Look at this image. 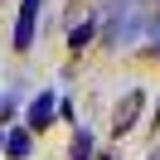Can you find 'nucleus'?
Returning a JSON list of instances; mask_svg holds the SVG:
<instances>
[{
    "mask_svg": "<svg viewBox=\"0 0 160 160\" xmlns=\"http://www.w3.org/2000/svg\"><path fill=\"white\" fill-rule=\"evenodd\" d=\"M53 112H58V97H53V92H39V97L29 102V126H34V131L53 126Z\"/></svg>",
    "mask_w": 160,
    "mask_h": 160,
    "instance_id": "obj_4",
    "label": "nucleus"
},
{
    "mask_svg": "<svg viewBox=\"0 0 160 160\" xmlns=\"http://www.w3.org/2000/svg\"><path fill=\"white\" fill-rule=\"evenodd\" d=\"M0 121H10V97H0Z\"/></svg>",
    "mask_w": 160,
    "mask_h": 160,
    "instance_id": "obj_8",
    "label": "nucleus"
},
{
    "mask_svg": "<svg viewBox=\"0 0 160 160\" xmlns=\"http://www.w3.org/2000/svg\"><path fill=\"white\" fill-rule=\"evenodd\" d=\"M155 126H160V112H155Z\"/></svg>",
    "mask_w": 160,
    "mask_h": 160,
    "instance_id": "obj_11",
    "label": "nucleus"
},
{
    "mask_svg": "<svg viewBox=\"0 0 160 160\" xmlns=\"http://www.w3.org/2000/svg\"><path fill=\"white\" fill-rule=\"evenodd\" d=\"M141 107H146V88H131L126 97L117 102V112H112V136H126V131H136Z\"/></svg>",
    "mask_w": 160,
    "mask_h": 160,
    "instance_id": "obj_2",
    "label": "nucleus"
},
{
    "mask_svg": "<svg viewBox=\"0 0 160 160\" xmlns=\"http://www.w3.org/2000/svg\"><path fill=\"white\" fill-rule=\"evenodd\" d=\"M34 29H39V0H24L15 15V49H34Z\"/></svg>",
    "mask_w": 160,
    "mask_h": 160,
    "instance_id": "obj_3",
    "label": "nucleus"
},
{
    "mask_svg": "<svg viewBox=\"0 0 160 160\" xmlns=\"http://www.w3.org/2000/svg\"><path fill=\"white\" fill-rule=\"evenodd\" d=\"M102 15H107V24H102V44H126L131 34L141 29L136 20H131V0H102Z\"/></svg>",
    "mask_w": 160,
    "mask_h": 160,
    "instance_id": "obj_1",
    "label": "nucleus"
},
{
    "mask_svg": "<svg viewBox=\"0 0 160 160\" xmlns=\"http://www.w3.org/2000/svg\"><path fill=\"white\" fill-rule=\"evenodd\" d=\"M150 160H160V146H155V150H150Z\"/></svg>",
    "mask_w": 160,
    "mask_h": 160,
    "instance_id": "obj_10",
    "label": "nucleus"
},
{
    "mask_svg": "<svg viewBox=\"0 0 160 160\" xmlns=\"http://www.w3.org/2000/svg\"><path fill=\"white\" fill-rule=\"evenodd\" d=\"M92 34H97V20H82L78 29L68 34V49H88V44H92Z\"/></svg>",
    "mask_w": 160,
    "mask_h": 160,
    "instance_id": "obj_6",
    "label": "nucleus"
},
{
    "mask_svg": "<svg viewBox=\"0 0 160 160\" xmlns=\"http://www.w3.org/2000/svg\"><path fill=\"white\" fill-rule=\"evenodd\" d=\"M0 150H5L10 160H24L34 150V141H29V131H5V146H0Z\"/></svg>",
    "mask_w": 160,
    "mask_h": 160,
    "instance_id": "obj_5",
    "label": "nucleus"
},
{
    "mask_svg": "<svg viewBox=\"0 0 160 160\" xmlns=\"http://www.w3.org/2000/svg\"><path fill=\"white\" fill-rule=\"evenodd\" d=\"M73 160H92V131H78V141H73Z\"/></svg>",
    "mask_w": 160,
    "mask_h": 160,
    "instance_id": "obj_7",
    "label": "nucleus"
},
{
    "mask_svg": "<svg viewBox=\"0 0 160 160\" xmlns=\"http://www.w3.org/2000/svg\"><path fill=\"white\" fill-rule=\"evenodd\" d=\"M155 5H160V0H155Z\"/></svg>",
    "mask_w": 160,
    "mask_h": 160,
    "instance_id": "obj_13",
    "label": "nucleus"
},
{
    "mask_svg": "<svg viewBox=\"0 0 160 160\" xmlns=\"http://www.w3.org/2000/svg\"><path fill=\"white\" fill-rule=\"evenodd\" d=\"M0 146H5V136H0Z\"/></svg>",
    "mask_w": 160,
    "mask_h": 160,
    "instance_id": "obj_12",
    "label": "nucleus"
},
{
    "mask_svg": "<svg viewBox=\"0 0 160 160\" xmlns=\"http://www.w3.org/2000/svg\"><path fill=\"white\" fill-rule=\"evenodd\" d=\"M150 39H155V49H160V24H155V29H150Z\"/></svg>",
    "mask_w": 160,
    "mask_h": 160,
    "instance_id": "obj_9",
    "label": "nucleus"
}]
</instances>
